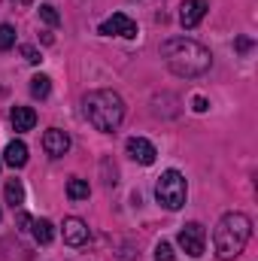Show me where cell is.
<instances>
[{"instance_id":"12","label":"cell","mask_w":258,"mask_h":261,"mask_svg":"<svg viewBox=\"0 0 258 261\" xmlns=\"http://www.w3.org/2000/svg\"><path fill=\"white\" fill-rule=\"evenodd\" d=\"M9 122H12L15 130H31L34 125H37V113H34L31 107H15L12 116H9Z\"/></svg>"},{"instance_id":"21","label":"cell","mask_w":258,"mask_h":261,"mask_svg":"<svg viewBox=\"0 0 258 261\" xmlns=\"http://www.w3.org/2000/svg\"><path fill=\"white\" fill-rule=\"evenodd\" d=\"M249 49H252V40L240 37V40H237V52H249Z\"/></svg>"},{"instance_id":"2","label":"cell","mask_w":258,"mask_h":261,"mask_svg":"<svg viewBox=\"0 0 258 261\" xmlns=\"http://www.w3.org/2000/svg\"><path fill=\"white\" fill-rule=\"evenodd\" d=\"M249 237H252V222H249V216H243V213H225V216L219 219L216 231H213L216 255L222 261L237 258V255L246 249Z\"/></svg>"},{"instance_id":"15","label":"cell","mask_w":258,"mask_h":261,"mask_svg":"<svg viewBox=\"0 0 258 261\" xmlns=\"http://www.w3.org/2000/svg\"><path fill=\"white\" fill-rule=\"evenodd\" d=\"M88 195H91V189H88L85 179H76V176H73V179L67 182V197H70V200H85Z\"/></svg>"},{"instance_id":"1","label":"cell","mask_w":258,"mask_h":261,"mask_svg":"<svg viewBox=\"0 0 258 261\" xmlns=\"http://www.w3.org/2000/svg\"><path fill=\"white\" fill-rule=\"evenodd\" d=\"M161 58L164 64L170 67L176 76H203L210 64H213V55L207 46H200L197 40H189V37H173V40H164L161 46Z\"/></svg>"},{"instance_id":"16","label":"cell","mask_w":258,"mask_h":261,"mask_svg":"<svg viewBox=\"0 0 258 261\" xmlns=\"http://www.w3.org/2000/svg\"><path fill=\"white\" fill-rule=\"evenodd\" d=\"M49 91H52V79H49V76H43V73H40V76H34V79H31V94H34V97H40V100H43V97H49Z\"/></svg>"},{"instance_id":"23","label":"cell","mask_w":258,"mask_h":261,"mask_svg":"<svg viewBox=\"0 0 258 261\" xmlns=\"http://www.w3.org/2000/svg\"><path fill=\"white\" fill-rule=\"evenodd\" d=\"M31 222H34V219H31V216H28V213H18V225H21V228H24V231H28V225H31Z\"/></svg>"},{"instance_id":"5","label":"cell","mask_w":258,"mask_h":261,"mask_svg":"<svg viewBox=\"0 0 258 261\" xmlns=\"http://www.w3.org/2000/svg\"><path fill=\"white\" fill-rule=\"evenodd\" d=\"M176 240H179V246L186 249V255H192V258H200V255H203V243H207L203 225H197V222L183 225V231H179Z\"/></svg>"},{"instance_id":"24","label":"cell","mask_w":258,"mask_h":261,"mask_svg":"<svg viewBox=\"0 0 258 261\" xmlns=\"http://www.w3.org/2000/svg\"><path fill=\"white\" fill-rule=\"evenodd\" d=\"M12 3H18V6H31V0H12Z\"/></svg>"},{"instance_id":"14","label":"cell","mask_w":258,"mask_h":261,"mask_svg":"<svg viewBox=\"0 0 258 261\" xmlns=\"http://www.w3.org/2000/svg\"><path fill=\"white\" fill-rule=\"evenodd\" d=\"M3 195H6V203L15 210V206H21V203H24V186H21L18 179H9V182H6V189H3Z\"/></svg>"},{"instance_id":"22","label":"cell","mask_w":258,"mask_h":261,"mask_svg":"<svg viewBox=\"0 0 258 261\" xmlns=\"http://www.w3.org/2000/svg\"><path fill=\"white\" fill-rule=\"evenodd\" d=\"M194 113H207V100L203 97H194Z\"/></svg>"},{"instance_id":"7","label":"cell","mask_w":258,"mask_h":261,"mask_svg":"<svg viewBox=\"0 0 258 261\" xmlns=\"http://www.w3.org/2000/svg\"><path fill=\"white\" fill-rule=\"evenodd\" d=\"M88 237H91V231H88V225L82 219H76V216L64 219V243L67 246H85Z\"/></svg>"},{"instance_id":"13","label":"cell","mask_w":258,"mask_h":261,"mask_svg":"<svg viewBox=\"0 0 258 261\" xmlns=\"http://www.w3.org/2000/svg\"><path fill=\"white\" fill-rule=\"evenodd\" d=\"M31 231H34V237H37V243H52V237H55V228H52V222L49 219H37V222H31Z\"/></svg>"},{"instance_id":"9","label":"cell","mask_w":258,"mask_h":261,"mask_svg":"<svg viewBox=\"0 0 258 261\" xmlns=\"http://www.w3.org/2000/svg\"><path fill=\"white\" fill-rule=\"evenodd\" d=\"M207 9H210L207 0H186L183 9H179V24H183V28H194V24H200V18L207 15Z\"/></svg>"},{"instance_id":"8","label":"cell","mask_w":258,"mask_h":261,"mask_svg":"<svg viewBox=\"0 0 258 261\" xmlns=\"http://www.w3.org/2000/svg\"><path fill=\"white\" fill-rule=\"evenodd\" d=\"M125 149H128V155L137 161V164H146V167L155 164V155H158V152H155V146H152L149 140H143V137H131Z\"/></svg>"},{"instance_id":"25","label":"cell","mask_w":258,"mask_h":261,"mask_svg":"<svg viewBox=\"0 0 258 261\" xmlns=\"http://www.w3.org/2000/svg\"><path fill=\"white\" fill-rule=\"evenodd\" d=\"M0 216H3V213H0Z\"/></svg>"},{"instance_id":"19","label":"cell","mask_w":258,"mask_h":261,"mask_svg":"<svg viewBox=\"0 0 258 261\" xmlns=\"http://www.w3.org/2000/svg\"><path fill=\"white\" fill-rule=\"evenodd\" d=\"M176 255H173V246L167 243V240H161L158 246H155V261H173Z\"/></svg>"},{"instance_id":"3","label":"cell","mask_w":258,"mask_h":261,"mask_svg":"<svg viewBox=\"0 0 258 261\" xmlns=\"http://www.w3.org/2000/svg\"><path fill=\"white\" fill-rule=\"evenodd\" d=\"M82 110H85V119L97 130H104V134L116 130L122 125V119H125V100L116 91H110V88L88 91L85 100H82Z\"/></svg>"},{"instance_id":"18","label":"cell","mask_w":258,"mask_h":261,"mask_svg":"<svg viewBox=\"0 0 258 261\" xmlns=\"http://www.w3.org/2000/svg\"><path fill=\"white\" fill-rule=\"evenodd\" d=\"M40 18H43L49 28H58V24H61V15H58V12H55V6H49V3H43V6H40Z\"/></svg>"},{"instance_id":"4","label":"cell","mask_w":258,"mask_h":261,"mask_svg":"<svg viewBox=\"0 0 258 261\" xmlns=\"http://www.w3.org/2000/svg\"><path fill=\"white\" fill-rule=\"evenodd\" d=\"M186 195H189V186L183 179L179 170H164L158 176V186H155V197L164 210H179L186 206Z\"/></svg>"},{"instance_id":"17","label":"cell","mask_w":258,"mask_h":261,"mask_svg":"<svg viewBox=\"0 0 258 261\" xmlns=\"http://www.w3.org/2000/svg\"><path fill=\"white\" fill-rule=\"evenodd\" d=\"M15 46V28L12 24H0V52Z\"/></svg>"},{"instance_id":"20","label":"cell","mask_w":258,"mask_h":261,"mask_svg":"<svg viewBox=\"0 0 258 261\" xmlns=\"http://www.w3.org/2000/svg\"><path fill=\"white\" fill-rule=\"evenodd\" d=\"M21 55H24V61H31V64H40V61H43L34 46H21Z\"/></svg>"},{"instance_id":"10","label":"cell","mask_w":258,"mask_h":261,"mask_svg":"<svg viewBox=\"0 0 258 261\" xmlns=\"http://www.w3.org/2000/svg\"><path fill=\"white\" fill-rule=\"evenodd\" d=\"M43 149H46L52 158H61V155H67V149H70V137L58 128H49L43 134Z\"/></svg>"},{"instance_id":"11","label":"cell","mask_w":258,"mask_h":261,"mask_svg":"<svg viewBox=\"0 0 258 261\" xmlns=\"http://www.w3.org/2000/svg\"><path fill=\"white\" fill-rule=\"evenodd\" d=\"M3 161H6L9 167H24V164H28V146H24L21 140L6 143V149H3Z\"/></svg>"},{"instance_id":"6","label":"cell","mask_w":258,"mask_h":261,"mask_svg":"<svg viewBox=\"0 0 258 261\" xmlns=\"http://www.w3.org/2000/svg\"><path fill=\"white\" fill-rule=\"evenodd\" d=\"M100 34L104 37H128V40H134L137 37V21L134 18H128L125 12H116V15H110L104 24H100Z\"/></svg>"}]
</instances>
